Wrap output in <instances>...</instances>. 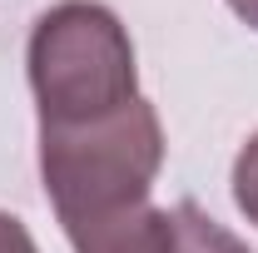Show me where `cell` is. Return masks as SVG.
<instances>
[{"label": "cell", "instance_id": "8992f818", "mask_svg": "<svg viewBox=\"0 0 258 253\" xmlns=\"http://www.w3.org/2000/svg\"><path fill=\"white\" fill-rule=\"evenodd\" d=\"M228 10H233L243 25H253V30H258V0H228Z\"/></svg>", "mask_w": 258, "mask_h": 253}, {"label": "cell", "instance_id": "6da1fadb", "mask_svg": "<svg viewBox=\"0 0 258 253\" xmlns=\"http://www.w3.org/2000/svg\"><path fill=\"white\" fill-rule=\"evenodd\" d=\"M164 164V129L154 104L139 95L129 109L90 124L40 129V179L55 204L64 238L95 233L154 204L149 189Z\"/></svg>", "mask_w": 258, "mask_h": 253}, {"label": "cell", "instance_id": "5b68a950", "mask_svg": "<svg viewBox=\"0 0 258 253\" xmlns=\"http://www.w3.org/2000/svg\"><path fill=\"white\" fill-rule=\"evenodd\" d=\"M0 253H40L30 238V228L15 219V214H0Z\"/></svg>", "mask_w": 258, "mask_h": 253}, {"label": "cell", "instance_id": "7a4b0ae2", "mask_svg": "<svg viewBox=\"0 0 258 253\" xmlns=\"http://www.w3.org/2000/svg\"><path fill=\"white\" fill-rule=\"evenodd\" d=\"M30 90L40 129H70L129 109L139 99V70L119 15L95 0L50 5L30 35Z\"/></svg>", "mask_w": 258, "mask_h": 253}, {"label": "cell", "instance_id": "3957f363", "mask_svg": "<svg viewBox=\"0 0 258 253\" xmlns=\"http://www.w3.org/2000/svg\"><path fill=\"white\" fill-rule=\"evenodd\" d=\"M174 253H248L243 238H233L219 219H209L194 199L174 209Z\"/></svg>", "mask_w": 258, "mask_h": 253}, {"label": "cell", "instance_id": "277c9868", "mask_svg": "<svg viewBox=\"0 0 258 253\" xmlns=\"http://www.w3.org/2000/svg\"><path fill=\"white\" fill-rule=\"evenodd\" d=\"M233 204L248 214V223H258V134L233 159Z\"/></svg>", "mask_w": 258, "mask_h": 253}]
</instances>
